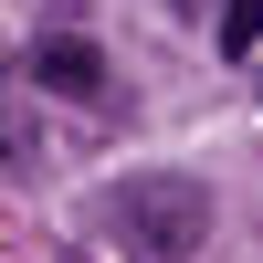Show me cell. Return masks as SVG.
<instances>
[{"label":"cell","instance_id":"cell-1","mask_svg":"<svg viewBox=\"0 0 263 263\" xmlns=\"http://www.w3.org/2000/svg\"><path fill=\"white\" fill-rule=\"evenodd\" d=\"M105 232H116L126 263H190L211 242V190L179 179V168H137V179L105 190Z\"/></svg>","mask_w":263,"mask_h":263},{"label":"cell","instance_id":"cell-2","mask_svg":"<svg viewBox=\"0 0 263 263\" xmlns=\"http://www.w3.org/2000/svg\"><path fill=\"white\" fill-rule=\"evenodd\" d=\"M32 84L63 105H105V53L84 32H53V42H32Z\"/></svg>","mask_w":263,"mask_h":263},{"label":"cell","instance_id":"cell-3","mask_svg":"<svg viewBox=\"0 0 263 263\" xmlns=\"http://www.w3.org/2000/svg\"><path fill=\"white\" fill-rule=\"evenodd\" d=\"M211 21H221V53H253L263 42V0H211Z\"/></svg>","mask_w":263,"mask_h":263}]
</instances>
